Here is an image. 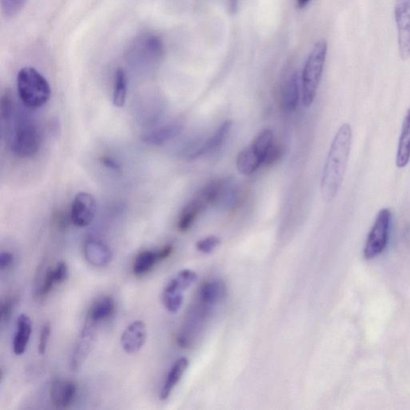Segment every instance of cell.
Masks as SVG:
<instances>
[{
    "instance_id": "16",
    "label": "cell",
    "mask_w": 410,
    "mask_h": 410,
    "mask_svg": "<svg viewBox=\"0 0 410 410\" xmlns=\"http://www.w3.org/2000/svg\"><path fill=\"white\" fill-rule=\"evenodd\" d=\"M183 129V124L179 121H174L145 134L143 136V141L150 145H163L177 138Z\"/></svg>"
},
{
    "instance_id": "10",
    "label": "cell",
    "mask_w": 410,
    "mask_h": 410,
    "mask_svg": "<svg viewBox=\"0 0 410 410\" xmlns=\"http://www.w3.org/2000/svg\"><path fill=\"white\" fill-rule=\"evenodd\" d=\"M95 212L96 202L92 194L82 192L75 196L71 209V220L74 225L88 226L93 221Z\"/></svg>"
},
{
    "instance_id": "39",
    "label": "cell",
    "mask_w": 410,
    "mask_h": 410,
    "mask_svg": "<svg viewBox=\"0 0 410 410\" xmlns=\"http://www.w3.org/2000/svg\"><path fill=\"white\" fill-rule=\"evenodd\" d=\"M311 0H297V7L299 8H305Z\"/></svg>"
},
{
    "instance_id": "33",
    "label": "cell",
    "mask_w": 410,
    "mask_h": 410,
    "mask_svg": "<svg viewBox=\"0 0 410 410\" xmlns=\"http://www.w3.org/2000/svg\"><path fill=\"white\" fill-rule=\"evenodd\" d=\"M283 156V149L281 146L273 144L266 156L264 165L270 166L277 163Z\"/></svg>"
},
{
    "instance_id": "13",
    "label": "cell",
    "mask_w": 410,
    "mask_h": 410,
    "mask_svg": "<svg viewBox=\"0 0 410 410\" xmlns=\"http://www.w3.org/2000/svg\"><path fill=\"white\" fill-rule=\"evenodd\" d=\"M147 338L145 324L136 321L127 327L121 335V346L129 354L138 353L145 346Z\"/></svg>"
},
{
    "instance_id": "8",
    "label": "cell",
    "mask_w": 410,
    "mask_h": 410,
    "mask_svg": "<svg viewBox=\"0 0 410 410\" xmlns=\"http://www.w3.org/2000/svg\"><path fill=\"white\" fill-rule=\"evenodd\" d=\"M395 17L400 55L403 60H407L410 58V0H397Z\"/></svg>"
},
{
    "instance_id": "3",
    "label": "cell",
    "mask_w": 410,
    "mask_h": 410,
    "mask_svg": "<svg viewBox=\"0 0 410 410\" xmlns=\"http://www.w3.org/2000/svg\"><path fill=\"white\" fill-rule=\"evenodd\" d=\"M327 43L321 40L313 47L306 60L302 73V100L306 107H310L316 97L321 83L327 55Z\"/></svg>"
},
{
    "instance_id": "28",
    "label": "cell",
    "mask_w": 410,
    "mask_h": 410,
    "mask_svg": "<svg viewBox=\"0 0 410 410\" xmlns=\"http://www.w3.org/2000/svg\"><path fill=\"white\" fill-rule=\"evenodd\" d=\"M14 113V100L11 91L7 89L1 95L0 100V114L3 120L12 118Z\"/></svg>"
},
{
    "instance_id": "34",
    "label": "cell",
    "mask_w": 410,
    "mask_h": 410,
    "mask_svg": "<svg viewBox=\"0 0 410 410\" xmlns=\"http://www.w3.org/2000/svg\"><path fill=\"white\" fill-rule=\"evenodd\" d=\"M55 281L57 284H62L67 280L68 277V267L64 261H60L54 268Z\"/></svg>"
},
{
    "instance_id": "25",
    "label": "cell",
    "mask_w": 410,
    "mask_h": 410,
    "mask_svg": "<svg viewBox=\"0 0 410 410\" xmlns=\"http://www.w3.org/2000/svg\"><path fill=\"white\" fill-rule=\"evenodd\" d=\"M159 262L158 253L153 251H144L136 257L133 272L136 276H143L150 272L156 263Z\"/></svg>"
},
{
    "instance_id": "36",
    "label": "cell",
    "mask_w": 410,
    "mask_h": 410,
    "mask_svg": "<svg viewBox=\"0 0 410 410\" xmlns=\"http://www.w3.org/2000/svg\"><path fill=\"white\" fill-rule=\"evenodd\" d=\"M100 162L101 164H103V165L106 167V168L115 171H120L121 170V167L118 162L114 159L109 158V156H102V158H100Z\"/></svg>"
},
{
    "instance_id": "5",
    "label": "cell",
    "mask_w": 410,
    "mask_h": 410,
    "mask_svg": "<svg viewBox=\"0 0 410 410\" xmlns=\"http://www.w3.org/2000/svg\"><path fill=\"white\" fill-rule=\"evenodd\" d=\"M40 136L37 125L28 115H18L12 139V150L20 158H31L39 149Z\"/></svg>"
},
{
    "instance_id": "12",
    "label": "cell",
    "mask_w": 410,
    "mask_h": 410,
    "mask_svg": "<svg viewBox=\"0 0 410 410\" xmlns=\"http://www.w3.org/2000/svg\"><path fill=\"white\" fill-rule=\"evenodd\" d=\"M49 394L55 407L67 409L72 406L77 398V384L68 380H57L50 386Z\"/></svg>"
},
{
    "instance_id": "23",
    "label": "cell",
    "mask_w": 410,
    "mask_h": 410,
    "mask_svg": "<svg viewBox=\"0 0 410 410\" xmlns=\"http://www.w3.org/2000/svg\"><path fill=\"white\" fill-rule=\"evenodd\" d=\"M115 310V303L113 297L106 296L96 301L88 313L90 322L93 324L107 320L113 316Z\"/></svg>"
},
{
    "instance_id": "21",
    "label": "cell",
    "mask_w": 410,
    "mask_h": 410,
    "mask_svg": "<svg viewBox=\"0 0 410 410\" xmlns=\"http://www.w3.org/2000/svg\"><path fill=\"white\" fill-rule=\"evenodd\" d=\"M189 360L186 357H180L177 360L174 366H171L168 376H167L166 381L162 388L160 393V399L161 401H165L168 399L173 392L174 389L179 383L182 377H183L186 369L189 367Z\"/></svg>"
},
{
    "instance_id": "17",
    "label": "cell",
    "mask_w": 410,
    "mask_h": 410,
    "mask_svg": "<svg viewBox=\"0 0 410 410\" xmlns=\"http://www.w3.org/2000/svg\"><path fill=\"white\" fill-rule=\"evenodd\" d=\"M227 295L225 283L220 279L205 282L199 291V299L205 308H209L221 301Z\"/></svg>"
},
{
    "instance_id": "11",
    "label": "cell",
    "mask_w": 410,
    "mask_h": 410,
    "mask_svg": "<svg viewBox=\"0 0 410 410\" xmlns=\"http://www.w3.org/2000/svg\"><path fill=\"white\" fill-rule=\"evenodd\" d=\"M232 126V120H225V122L216 129L215 133L212 134L209 139L206 140L204 143H202L201 145L197 146L196 148L192 149L190 153L187 154V158H188L189 160H196L201 158L202 156H205L212 153V151L218 149L225 142L227 138H229Z\"/></svg>"
},
{
    "instance_id": "6",
    "label": "cell",
    "mask_w": 410,
    "mask_h": 410,
    "mask_svg": "<svg viewBox=\"0 0 410 410\" xmlns=\"http://www.w3.org/2000/svg\"><path fill=\"white\" fill-rule=\"evenodd\" d=\"M199 196L207 205L227 209L236 204L238 191L234 180L225 178L210 182L201 190Z\"/></svg>"
},
{
    "instance_id": "14",
    "label": "cell",
    "mask_w": 410,
    "mask_h": 410,
    "mask_svg": "<svg viewBox=\"0 0 410 410\" xmlns=\"http://www.w3.org/2000/svg\"><path fill=\"white\" fill-rule=\"evenodd\" d=\"M300 91L297 74L291 73L283 80L280 90L281 107L286 113H292L299 103Z\"/></svg>"
},
{
    "instance_id": "35",
    "label": "cell",
    "mask_w": 410,
    "mask_h": 410,
    "mask_svg": "<svg viewBox=\"0 0 410 410\" xmlns=\"http://www.w3.org/2000/svg\"><path fill=\"white\" fill-rule=\"evenodd\" d=\"M13 263V256L8 252H2L0 254V268L2 271L8 270L12 266Z\"/></svg>"
},
{
    "instance_id": "9",
    "label": "cell",
    "mask_w": 410,
    "mask_h": 410,
    "mask_svg": "<svg viewBox=\"0 0 410 410\" xmlns=\"http://www.w3.org/2000/svg\"><path fill=\"white\" fill-rule=\"evenodd\" d=\"M92 322L88 323L81 330L75 342L70 363L71 368L74 372H77L82 368L93 351L95 343V331Z\"/></svg>"
},
{
    "instance_id": "20",
    "label": "cell",
    "mask_w": 410,
    "mask_h": 410,
    "mask_svg": "<svg viewBox=\"0 0 410 410\" xmlns=\"http://www.w3.org/2000/svg\"><path fill=\"white\" fill-rule=\"evenodd\" d=\"M32 330L31 319L26 315H20L17 322V331L13 342V351L16 355H22L26 351Z\"/></svg>"
},
{
    "instance_id": "29",
    "label": "cell",
    "mask_w": 410,
    "mask_h": 410,
    "mask_svg": "<svg viewBox=\"0 0 410 410\" xmlns=\"http://www.w3.org/2000/svg\"><path fill=\"white\" fill-rule=\"evenodd\" d=\"M17 301L16 297H8L2 301L0 306V324L2 326L6 325L11 319Z\"/></svg>"
},
{
    "instance_id": "27",
    "label": "cell",
    "mask_w": 410,
    "mask_h": 410,
    "mask_svg": "<svg viewBox=\"0 0 410 410\" xmlns=\"http://www.w3.org/2000/svg\"><path fill=\"white\" fill-rule=\"evenodd\" d=\"M55 285H57V282L55 281L54 268H49L45 273L42 284L37 288V296L43 299L49 295Z\"/></svg>"
},
{
    "instance_id": "19",
    "label": "cell",
    "mask_w": 410,
    "mask_h": 410,
    "mask_svg": "<svg viewBox=\"0 0 410 410\" xmlns=\"http://www.w3.org/2000/svg\"><path fill=\"white\" fill-rule=\"evenodd\" d=\"M264 165V159L251 145L243 149L236 158L238 171L244 176H250Z\"/></svg>"
},
{
    "instance_id": "32",
    "label": "cell",
    "mask_w": 410,
    "mask_h": 410,
    "mask_svg": "<svg viewBox=\"0 0 410 410\" xmlns=\"http://www.w3.org/2000/svg\"><path fill=\"white\" fill-rule=\"evenodd\" d=\"M50 334V325L49 322L45 323L41 333H40L38 352L40 355H44L47 351L48 344Z\"/></svg>"
},
{
    "instance_id": "38",
    "label": "cell",
    "mask_w": 410,
    "mask_h": 410,
    "mask_svg": "<svg viewBox=\"0 0 410 410\" xmlns=\"http://www.w3.org/2000/svg\"><path fill=\"white\" fill-rule=\"evenodd\" d=\"M54 223L55 226H57L59 230H65L66 227L68 226L67 220H66L64 214H59V212L55 216Z\"/></svg>"
},
{
    "instance_id": "1",
    "label": "cell",
    "mask_w": 410,
    "mask_h": 410,
    "mask_svg": "<svg viewBox=\"0 0 410 410\" xmlns=\"http://www.w3.org/2000/svg\"><path fill=\"white\" fill-rule=\"evenodd\" d=\"M352 144V129L344 124L334 138L324 168L321 191L323 199L331 201L341 188Z\"/></svg>"
},
{
    "instance_id": "7",
    "label": "cell",
    "mask_w": 410,
    "mask_h": 410,
    "mask_svg": "<svg viewBox=\"0 0 410 410\" xmlns=\"http://www.w3.org/2000/svg\"><path fill=\"white\" fill-rule=\"evenodd\" d=\"M391 221V212L389 209H383L378 212L364 247V257L366 259H373L382 252L386 248Z\"/></svg>"
},
{
    "instance_id": "37",
    "label": "cell",
    "mask_w": 410,
    "mask_h": 410,
    "mask_svg": "<svg viewBox=\"0 0 410 410\" xmlns=\"http://www.w3.org/2000/svg\"><path fill=\"white\" fill-rule=\"evenodd\" d=\"M174 250V247L173 245H168L156 252L159 261H165L167 258H169L171 255V253H173Z\"/></svg>"
},
{
    "instance_id": "15",
    "label": "cell",
    "mask_w": 410,
    "mask_h": 410,
    "mask_svg": "<svg viewBox=\"0 0 410 410\" xmlns=\"http://www.w3.org/2000/svg\"><path fill=\"white\" fill-rule=\"evenodd\" d=\"M84 255L90 265L99 268L108 266L113 259V253L109 247L103 241L96 239L85 241Z\"/></svg>"
},
{
    "instance_id": "22",
    "label": "cell",
    "mask_w": 410,
    "mask_h": 410,
    "mask_svg": "<svg viewBox=\"0 0 410 410\" xmlns=\"http://www.w3.org/2000/svg\"><path fill=\"white\" fill-rule=\"evenodd\" d=\"M410 160V108L407 111L400 136L396 158V165L399 169L406 167Z\"/></svg>"
},
{
    "instance_id": "18",
    "label": "cell",
    "mask_w": 410,
    "mask_h": 410,
    "mask_svg": "<svg viewBox=\"0 0 410 410\" xmlns=\"http://www.w3.org/2000/svg\"><path fill=\"white\" fill-rule=\"evenodd\" d=\"M207 205L206 202L199 195L191 201L181 211L177 222V229L180 232H188L194 225L197 216L205 209Z\"/></svg>"
},
{
    "instance_id": "31",
    "label": "cell",
    "mask_w": 410,
    "mask_h": 410,
    "mask_svg": "<svg viewBox=\"0 0 410 410\" xmlns=\"http://www.w3.org/2000/svg\"><path fill=\"white\" fill-rule=\"evenodd\" d=\"M165 307L170 313H176L179 311L183 304L184 296H162Z\"/></svg>"
},
{
    "instance_id": "26",
    "label": "cell",
    "mask_w": 410,
    "mask_h": 410,
    "mask_svg": "<svg viewBox=\"0 0 410 410\" xmlns=\"http://www.w3.org/2000/svg\"><path fill=\"white\" fill-rule=\"evenodd\" d=\"M26 0H1V8L3 16L6 18H14L22 12Z\"/></svg>"
},
{
    "instance_id": "24",
    "label": "cell",
    "mask_w": 410,
    "mask_h": 410,
    "mask_svg": "<svg viewBox=\"0 0 410 410\" xmlns=\"http://www.w3.org/2000/svg\"><path fill=\"white\" fill-rule=\"evenodd\" d=\"M128 79L123 68L116 70L114 78L113 102L118 108H122L126 102Z\"/></svg>"
},
{
    "instance_id": "30",
    "label": "cell",
    "mask_w": 410,
    "mask_h": 410,
    "mask_svg": "<svg viewBox=\"0 0 410 410\" xmlns=\"http://www.w3.org/2000/svg\"><path fill=\"white\" fill-rule=\"evenodd\" d=\"M220 245V238L215 236H211L197 242L196 246V249L200 252L207 254V253H210L216 250Z\"/></svg>"
},
{
    "instance_id": "4",
    "label": "cell",
    "mask_w": 410,
    "mask_h": 410,
    "mask_svg": "<svg viewBox=\"0 0 410 410\" xmlns=\"http://www.w3.org/2000/svg\"><path fill=\"white\" fill-rule=\"evenodd\" d=\"M163 41L158 35L145 34L136 38L127 52L128 62L139 68H150L164 57Z\"/></svg>"
},
{
    "instance_id": "2",
    "label": "cell",
    "mask_w": 410,
    "mask_h": 410,
    "mask_svg": "<svg viewBox=\"0 0 410 410\" xmlns=\"http://www.w3.org/2000/svg\"><path fill=\"white\" fill-rule=\"evenodd\" d=\"M20 100L29 109H39L48 102L50 88L48 80L32 67H25L17 75Z\"/></svg>"
}]
</instances>
